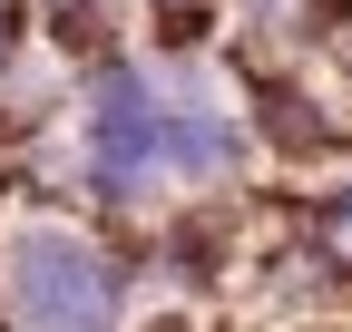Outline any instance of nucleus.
<instances>
[{"label":"nucleus","instance_id":"obj_1","mask_svg":"<svg viewBox=\"0 0 352 332\" xmlns=\"http://www.w3.org/2000/svg\"><path fill=\"white\" fill-rule=\"evenodd\" d=\"M20 332H108L118 322V264L78 235H30L10 264Z\"/></svg>","mask_w":352,"mask_h":332},{"label":"nucleus","instance_id":"obj_2","mask_svg":"<svg viewBox=\"0 0 352 332\" xmlns=\"http://www.w3.org/2000/svg\"><path fill=\"white\" fill-rule=\"evenodd\" d=\"M147 147H157V128H147L138 78H108V98H98V176H138Z\"/></svg>","mask_w":352,"mask_h":332}]
</instances>
